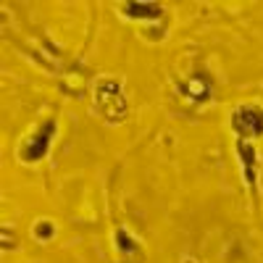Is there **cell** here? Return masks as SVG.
<instances>
[{
	"mask_svg": "<svg viewBox=\"0 0 263 263\" xmlns=\"http://www.w3.org/2000/svg\"><path fill=\"white\" fill-rule=\"evenodd\" d=\"M234 126L248 135H263V108H239L234 114Z\"/></svg>",
	"mask_w": 263,
	"mask_h": 263,
	"instance_id": "cell-1",
	"label": "cell"
},
{
	"mask_svg": "<svg viewBox=\"0 0 263 263\" xmlns=\"http://www.w3.org/2000/svg\"><path fill=\"white\" fill-rule=\"evenodd\" d=\"M126 13H140V16H150V13H153V16H158L161 8H158V6H129Z\"/></svg>",
	"mask_w": 263,
	"mask_h": 263,
	"instance_id": "cell-3",
	"label": "cell"
},
{
	"mask_svg": "<svg viewBox=\"0 0 263 263\" xmlns=\"http://www.w3.org/2000/svg\"><path fill=\"white\" fill-rule=\"evenodd\" d=\"M50 137H53V124H48V132H45V135L40 132V135L34 137V142H29V145H27V150L21 153V156H24V161H37L40 156H45Z\"/></svg>",
	"mask_w": 263,
	"mask_h": 263,
	"instance_id": "cell-2",
	"label": "cell"
}]
</instances>
